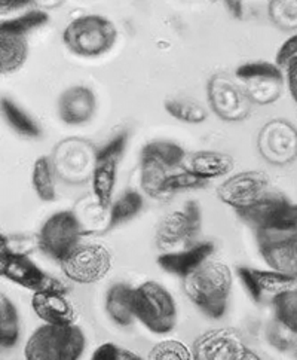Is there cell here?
<instances>
[{
    "label": "cell",
    "instance_id": "1",
    "mask_svg": "<svg viewBox=\"0 0 297 360\" xmlns=\"http://www.w3.org/2000/svg\"><path fill=\"white\" fill-rule=\"evenodd\" d=\"M230 289V268L222 261L206 259L183 278L187 298L213 319H220L226 313Z\"/></svg>",
    "mask_w": 297,
    "mask_h": 360
},
{
    "label": "cell",
    "instance_id": "2",
    "mask_svg": "<svg viewBox=\"0 0 297 360\" xmlns=\"http://www.w3.org/2000/svg\"><path fill=\"white\" fill-rule=\"evenodd\" d=\"M86 340L74 325L46 323L36 329L25 344L27 360H76L85 350Z\"/></svg>",
    "mask_w": 297,
    "mask_h": 360
},
{
    "label": "cell",
    "instance_id": "3",
    "mask_svg": "<svg viewBox=\"0 0 297 360\" xmlns=\"http://www.w3.org/2000/svg\"><path fill=\"white\" fill-rule=\"evenodd\" d=\"M133 311L141 323L154 333L171 332L177 321L174 298L154 281H146L134 289Z\"/></svg>",
    "mask_w": 297,
    "mask_h": 360
},
{
    "label": "cell",
    "instance_id": "4",
    "mask_svg": "<svg viewBox=\"0 0 297 360\" xmlns=\"http://www.w3.org/2000/svg\"><path fill=\"white\" fill-rule=\"evenodd\" d=\"M114 24L100 15H85L72 21L62 33V41L73 54L98 57L106 54L116 42Z\"/></svg>",
    "mask_w": 297,
    "mask_h": 360
},
{
    "label": "cell",
    "instance_id": "5",
    "mask_svg": "<svg viewBox=\"0 0 297 360\" xmlns=\"http://www.w3.org/2000/svg\"><path fill=\"white\" fill-rule=\"evenodd\" d=\"M98 152L88 140L72 137L60 141L53 152L55 174L64 182L79 185L93 179Z\"/></svg>",
    "mask_w": 297,
    "mask_h": 360
},
{
    "label": "cell",
    "instance_id": "6",
    "mask_svg": "<svg viewBox=\"0 0 297 360\" xmlns=\"http://www.w3.org/2000/svg\"><path fill=\"white\" fill-rule=\"evenodd\" d=\"M62 273L72 281L93 285L112 269V253L100 243H79L60 261Z\"/></svg>",
    "mask_w": 297,
    "mask_h": 360
},
{
    "label": "cell",
    "instance_id": "7",
    "mask_svg": "<svg viewBox=\"0 0 297 360\" xmlns=\"http://www.w3.org/2000/svg\"><path fill=\"white\" fill-rule=\"evenodd\" d=\"M201 231V210L195 201H187L182 210L168 214L157 231V246L165 253L193 246Z\"/></svg>",
    "mask_w": 297,
    "mask_h": 360
},
{
    "label": "cell",
    "instance_id": "8",
    "mask_svg": "<svg viewBox=\"0 0 297 360\" xmlns=\"http://www.w3.org/2000/svg\"><path fill=\"white\" fill-rule=\"evenodd\" d=\"M257 240L270 268L297 277V228L266 226L257 229Z\"/></svg>",
    "mask_w": 297,
    "mask_h": 360
},
{
    "label": "cell",
    "instance_id": "9",
    "mask_svg": "<svg viewBox=\"0 0 297 360\" xmlns=\"http://www.w3.org/2000/svg\"><path fill=\"white\" fill-rule=\"evenodd\" d=\"M237 78L242 82L245 94L256 105H270L279 98L284 76L277 64L249 63L237 69Z\"/></svg>",
    "mask_w": 297,
    "mask_h": 360
},
{
    "label": "cell",
    "instance_id": "10",
    "mask_svg": "<svg viewBox=\"0 0 297 360\" xmlns=\"http://www.w3.org/2000/svg\"><path fill=\"white\" fill-rule=\"evenodd\" d=\"M193 359L198 360H257L254 354L245 345L241 333L235 329L222 328L202 333L193 342Z\"/></svg>",
    "mask_w": 297,
    "mask_h": 360
},
{
    "label": "cell",
    "instance_id": "11",
    "mask_svg": "<svg viewBox=\"0 0 297 360\" xmlns=\"http://www.w3.org/2000/svg\"><path fill=\"white\" fill-rule=\"evenodd\" d=\"M209 101L218 118L227 122H238L249 118L251 101L245 94L242 85L227 78L226 75H214L209 82Z\"/></svg>",
    "mask_w": 297,
    "mask_h": 360
},
{
    "label": "cell",
    "instance_id": "12",
    "mask_svg": "<svg viewBox=\"0 0 297 360\" xmlns=\"http://www.w3.org/2000/svg\"><path fill=\"white\" fill-rule=\"evenodd\" d=\"M84 236L82 228L72 212H58L44 224L39 233L41 249L57 261H61L73 250Z\"/></svg>",
    "mask_w": 297,
    "mask_h": 360
},
{
    "label": "cell",
    "instance_id": "13",
    "mask_svg": "<svg viewBox=\"0 0 297 360\" xmlns=\"http://www.w3.org/2000/svg\"><path fill=\"white\" fill-rule=\"evenodd\" d=\"M257 146L268 162L287 165L297 158V130L286 120L269 121L259 133Z\"/></svg>",
    "mask_w": 297,
    "mask_h": 360
},
{
    "label": "cell",
    "instance_id": "14",
    "mask_svg": "<svg viewBox=\"0 0 297 360\" xmlns=\"http://www.w3.org/2000/svg\"><path fill=\"white\" fill-rule=\"evenodd\" d=\"M0 273L11 281L33 292L66 290V286L60 280L44 273L29 259L27 255L0 252Z\"/></svg>",
    "mask_w": 297,
    "mask_h": 360
},
{
    "label": "cell",
    "instance_id": "15",
    "mask_svg": "<svg viewBox=\"0 0 297 360\" xmlns=\"http://www.w3.org/2000/svg\"><path fill=\"white\" fill-rule=\"evenodd\" d=\"M269 176L263 172H242L217 188V195L235 210L250 207L269 192Z\"/></svg>",
    "mask_w": 297,
    "mask_h": 360
},
{
    "label": "cell",
    "instance_id": "16",
    "mask_svg": "<svg viewBox=\"0 0 297 360\" xmlns=\"http://www.w3.org/2000/svg\"><path fill=\"white\" fill-rule=\"evenodd\" d=\"M128 136L125 133L116 136L107 146L103 148L97 155V164L93 174V191L98 201L105 207H112V197L116 184L118 164L124 155Z\"/></svg>",
    "mask_w": 297,
    "mask_h": 360
},
{
    "label": "cell",
    "instance_id": "17",
    "mask_svg": "<svg viewBox=\"0 0 297 360\" xmlns=\"http://www.w3.org/2000/svg\"><path fill=\"white\" fill-rule=\"evenodd\" d=\"M238 274L256 302L263 301L266 297H270L274 301L278 295L297 288V277L275 271V269L260 271V269L241 266L238 268Z\"/></svg>",
    "mask_w": 297,
    "mask_h": 360
},
{
    "label": "cell",
    "instance_id": "18",
    "mask_svg": "<svg viewBox=\"0 0 297 360\" xmlns=\"http://www.w3.org/2000/svg\"><path fill=\"white\" fill-rule=\"evenodd\" d=\"M97 110L95 94L88 86L76 85L64 91L58 100V115L69 125H82L91 121Z\"/></svg>",
    "mask_w": 297,
    "mask_h": 360
},
{
    "label": "cell",
    "instance_id": "19",
    "mask_svg": "<svg viewBox=\"0 0 297 360\" xmlns=\"http://www.w3.org/2000/svg\"><path fill=\"white\" fill-rule=\"evenodd\" d=\"M32 307L39 319L51 325H73L76 320L74 305L66 297V290L34 292Z\"/></svg>",
    "mask_w": 297,
    "mask_h": 360
},
{
    "label": "cell",
    "instance_id": "20",
    "mask_svg": "<svg viewBox=\"0 0 297 360\" xmlns=\"http://www.w3.org/2000/svg\"><path fill=\"white\" fill-rule=\"evenodd\" d=\"M213 253L214 246L211 243H199L185 250L161 255L158 258V264L165 271L185 278L209 259Z\"/></svg>",
    "mask_w": 297,
    "mask_h": 360
},
{
    "label": "cell",
    "instance_id": "21",
    "mask_svg": "<svg viewBox=\"0 0 297 360\" xmlns=\"http://www.w3.org/2000/svg\"><path fill=\"white\" fill-rule=\"evenodd\" d=\"M289 205L290 201L282 194L269 191L262 200L254 202L250 207L237 210V213L247 224L253 225L257 229H262L272 225Z\"/></svg>",
    "mask_w": 297,
    "mask_h": 360
},
{
    "label": "cell",
    "instance_id": "22",
    "mask_svg": "<svg viewBox=\"0 0 297 360\" xmlns=\"http://www.w3.org/2000/svg\"><path fill=\"white\" fill-rule=\"evenodd\" d=\"M73 213L84 234L105 233L110 228V207H105L94 194L77 201Z\"/></svg>",
    "mask_w": 297,
    "mask_h": 360
},
{
    "label": "cell",
    "instance_id": "23",
    "mask_svg": "<svg viewBox=\"0 0 297 360\" xmlns=\"http://www.w3.org/2000/svg\"><path fill=\"white\" fill-rule=\"evenodd\" d=\"M235 161L227 153L213 152V150H201L195 152L187 158L186 170L195 173L199 177L206 180L214 177H222L234 170Z\"/></svg>",
    "mask_w": 297,
    "mask_h": 360
},
{
    "label": "cell",
    "instance_id": "24",
    "mask_svg": "<svg viewBox=\"0 0 297 360\" xmlns=\"http://www.w3.org/2000/svg\"><path fill=\"white\" fill-rule=\"evenodd\" d=\"M134 289L125 283L110 288L106 297V310L110 319L119 326H130L136 319L133 311Z\"/></svg>",
    "mask_w": 297,
    "mask_h": 360
},
{
    "label": "cell",
    "instance_id": "25",
    "mask_svg": "<svg viewBox=\"0 0 297 360\" xmlns=\"http://www.w3.org/2000/svg\"><path fill=\"white\" fill-rule=\"evenodd\" d=\"M29 56L25 36L0 33V69L2 73H14L24 66Z\"/></svg>",
    "mask_w": 297,
    "mask_h": 360
},
{
    "label": "cell",
    "instance_id": "26",
    "mask_svg": "<svg viewBox=\"0 0 297 360\" xmlns=\"http://www.w3.org/2000/svg\"><path fill=\"white\" fill-rule=\"evenodd\" d=\"M168 169L162 164L157 162L152 158L141 157L140 167V182L141 188L146 194L152 198H166L168 194L165 192V182L168 179Z\"/></svg>",
    "mask_w": 297,
    "mask_h": 360
},
{
    "label": "cell",
    "instance_id": "27",
    "mask_svg": "<svg viewBox=\"0 0 297 360\" xmlns=\"http://www.w3.org/2000/svg\"><path fill=\"white\" fill-rule=\"evenodd\" d=\"M141 157L152 158L166 167L168 170H173L185 161L186 153L182 146L173 143V141L157 140L150 141V143H147L143 148V150H141Z\"/></svg>",
    "mask_w": 297,
    "mask_h": 360
},
{
    "label": "cell",
    "instance_id": "28",
    "mask_svg": "<svg viewBox=\"0 0 297 360\" xmlns=\"http://www.w3.org/2000/svg\"><path fill=\"white\" fill-rule=\"evenodd\" d=\"M55 170L51 158L41 157L33 167L32 182L37 197L44 201H54L55 192Z\"/></svg>",
    "mask_w": 297,
    "mask_h": 360
},
{
    "label": "cell",
    "instance_id": "29",
    "mask_svg": "<svg viewBox=\"0 0 297 360\" xmlns=\"http://www.w3.org/2000/svg\"><path fill=\"white\" fill-rule=\"evenodd\" d=\"M20 338V320L15 305L5 295L0 297V345L14 347Z\"/></svg>",
    "mask_w": 297,
    "mask_h": 360
},
{
    "label": "cell",
    "instance_id": "30",
    "mask_svg": "<svg viewBox=\"0 0 297 360\" xmlns=\"http://www.w3.org/2000/svg\"><path fill=\"white\" fill-rule=\"evenodd\" d=\"M143 209V197L137 191H126L110 207V228L136 217Z\"/></svg>",
    "mask_w": 297,
    "mask_h": 360
},
{
    "label": "cell",
    "instance_id": "31",
    "mask_svg": "<svg viewBox=\"0 0 297 360\" xmlns=\"http://www.w3.org/2000/svg\"><path fill=\"white\" fill-rule=\"evenodd\" d=\"M2 110L9 125L14 128L17 133L25 137H37L41 136V128L29 117L27 113L22 112L14 101L8 98L2 100Z\"/></svg>",
    "mask_w": 297,
    "mask_h": 360
},
{
    "label": "cell",
    "instance_id": "32",
    "mask_svg": "<svg viewBox=\"0 0 297 360\" xmlns=\"http://www.w3.org/2000/svg\"><path fill=\"white\" fill-rule=\"evenodd\" d=\"M165 110L178 121L187 124H201L209 118V112L197 101L192 100H168Z\"/></svg>",
    "mask_w": 297,
    "mask_h": 360
},
{
    "label": "cell",
    "instance_id": "33",
    "mask_svg": "<svg viewBox=\"0 0 297 360\" xmlns=\"http://www.w3.org/2000/svg\"><path fill=\"white\" fill-rule=\"evenodd\" d=\"M49 21V15L45 11H29L27 14L21 17L12 18L9 21H5L0 24V33H11V34H18L25 36L29 32L42 27L44 24Z\"/></svg>",
    "mask_w": 297,
    "mask_h": 360
},
{
    "label": "cell",
    "instance_id": "34",
    "mask_svg": "<svg viewBox=\"0 0 297 360\" xmlns=\"http://www.w3.org/2000/svg\"><path fill=\"white\" fill-rule=\"evenodd\" d=\"M275 317L297 333V288L274 298Z\"/></svg>",
    "mask_w": 297,
    "mask_h": 360
},
{
    "label": "cell",
    "instance_id": "35",
    "mask_svg": "<svg viewBox=\"0 0 297 360\" xmlns=\"http://www.w3.org/2000/svg\"><path fill=\"white\" fill-rule=\"evenodd\" d=\"M269 17L282 30L297 29V0H278L269 4Z\"/></svg>",
    "mask_w": 297,
    "mask_h": 360
},
{
    "label": "cell",
    "instance_id": "36",
    "mask_svg": "<svg viewBox=\"0 0 297 360\" xmlns=\"http://www.w3.org/2000/svg\"><path fill=\"white\" fill-rule=\"evenodd\" d=\"M209 184V180L197 176L192 172H182V173H176L170 174L165 182V192L168 195L174 194L177 191H183V189H197L202 188Z\"/></svg>",
    "mask_w": 297,
    "mask_h": 360
},
{
    "label": "cell",
    "instance_id": "37",
    "mask_svg": "<svg viewBox=\"0 0 297 360\" xmlns=\"http://www.w3.org/2000/svg\"><path fill=\"white\" fill-rule=\"evenodd\" d=\"M297 333H294L290 328L282 323L281 320L275 317V321L269 325L268 329V340L278 350H290L296 344Z\"/></svg>",
    "mask_w": 297,
    "mask_h": 360
},
{
    "label": "cell",
    "instance_id": "38",
    "mask_svg": "<svg viewBox=\"0 0 297 360\" xmlns=\"http://www.w3.org/2000/svg\"><path fill=\"white\" fill-rule=\"evenodd\" d=\"M149 359H157V360H164V359H193V353L187 349V347L183 342L178 341H164L159 342L158 345H154L153 349L149 353Z\"/></svg>",
    "mask_w": 297,
    "mask_h": 360
},
{
    "label": "cell",
    "instance_id": "39",
    "mask_svg": "<svg viewBox=\"0 0 297 360\" xmlns=\"http://www.w3.org/2000/svg\"><path fill=\"white\" fill-rule=\"evenodd\" d=\"M36 248H41L37 237H27V236H12V237H2V249L0 252L14 253V255H29Z\"/></svg>",
    "mask_w": 297,
    "mask_h": 360
},
{
    "label": "cell",
    "instance_id": "40",
    "mask_svg": "<svg viewBox=\"0 0 297 360\" xmlns=\"http://www.w3.org/2000/svg\"><path fill=\"white\" fill-rule=\"evenodd\" d=\"M93 359L94 360H138L140 356H137L133 352H128L116 344L107 342L98 347L93 354Z\"/></svg>",
    "mask_w": 297,
    "mask_h": 360
},
{
    "label": "cell",
    "instance_id": "41",
    "mask_svg": "<svg viewBox=\"0 0 297 360\" xmlns=\"http://www.w3.org/2000/svg\"><path fill=\"white\" fill-rule=\"evenodd\" d=\"M297 57V34L291 36L289 41L282 44L277 54V66L287 68V64Z\"/></svg>",
    "mask_w": 297,
    "mask_h": 360
},
{
    "label": "cell",
    "instance_id": "42",
    "mask_svg": "<svg viewBox=\"0 0 297 360\" xmlns=\"http://www.w3.org/2000/svg\"><path fill=\"white\" fill-rule=\"evenodd\" d=\"M287 82L290 94L297 105V57L287 64Z\"/></svg>",
    "mask_w": 297,
    "mask_h": 360
},
{
    "label": "cell",
    "instance_id": "43",
    "mask_svg": "<svg viewBox=\"0 0 297 360\" xmlns=\"http://www.w3.org/2000/svg\"><path fill=\"white\" fill-rule=\"evenodd\" d=\"M30 2H0V9H2V12L8 11V9H15V8H21V6H25L29 5Z\"/></svg>",
    "mask_w": 297,
    "mask_h": 360
},
{
    "label": "cell",
    "instance_id": "44",
    "mask_svg": "<svg viewBox=\"0 0 297 360\" xmlns=\"http://www.w3.org/2000/svg\"><path fill=\"white\" fill-rule=\"evenodd\" d=\"M226 6L232 11V14H234L235 17H239V18H241V15H242V12H241V4H238V2H227Z\"/></svg>",
    "mask_w": 297,
    "mask_h": 360
}]
</instances>
